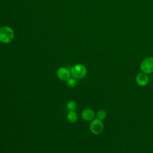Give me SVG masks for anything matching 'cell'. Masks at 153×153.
I'll use <instances>...</instances> for the list:
<instances>
[{
	"instance_id": "cell-1",
	"label": "cell",
	"mask_w": 153,
	"mask_h": 153,
	"mask_svg": "<svg viewBox=\"0 0 153 153\" xmlns=\"http://www.w3.org/2000/svg\"><path fill=\"white\" fill-rule=\"evenodd\" d=\"M14 38V30L9 26H2L0 28V41L8 44L11 42Z\"/></svg>"
},
{
	"instance_id": "cell-2",
	"label": "cell",
	"mask_w": 153,
	"mask_h": 153,
	"mask_svg": "<svg viewBox=\"0 0 153 153\" xmlns=\"http://www.w3.org/2000/svg\"><path fill=\"white\" fill-rule=\"evenodd\" d=\"M87 68L82 64H76L71 69V74L75 78H82L87 74Z\"/></svg>"
},
{
	"instance_id": "cell-3",
	"label": "cell",
	"mask_w": 153,
	"mask_h": 153,
	"mask_svg": "<svg viewBox=\"0 0 153 153\" xmlns=\"http://www.w3.org/2000/svg\"><path fill=\"white\" fill-rule=\"evenodd\" d=\"M140 71L146 74L153 72V57H147L145 58L140 65Z\"/></svg>"
},
{
	"instance_id": "cell-4",
	"label": "cell",
	"mask_w": 153,
	"mask_h": 153,
	"mask_svg": "<svg viewBox=\"0 0 153 153\" xmlns=\"http://www.w3.org/2000/svg\"><path fill=\"white\" fill-rule=\"evenodd\" d=\"M104 128V124L102 120L95 118L91 121L90 124V130L94 134H99Z\"/></svg>"
},
{
	"instance_id": "cell-5",
	"label": "cell",
	"mask_w": 153,
	"mask_h": 153,
	"mask_svg": "<svg viewBox=\"0 0 153 153\" xmlns=\"http://www.w3.org/2000/svg\"><path fill=\"white\" fill-rule=\"evenodd\" d=\"M71 72L65 67H61L57 71V76L62 81H67L71 78Z\"/></svg>"
},
{
	"instance_id": "cell-6",
	"label": "cell",
	"mask_w": 153,
	"mask_h": 153,
	"mask_svg": "<svg viewBox=\"0 0 153 153\" xmlns=\"http://www.w3.org/2000/svg\"><path fill=\"white\" fill-rule=\"evenodd\" d=\"M136 82L137 84L140 87L146 86L149 82V78L146 74L140 72L136 76Z\"/></svg>"
},
{
	"instance_id": "cell-7",
	"label": "cell",
	"mask_w": 153,
	"mask_h": 153,
	"mask_svg": "<svg viewBox=\"0 0 153 153\" xmlns=\"http://www.w3.org/2000/svg\"><path fill=\"white\" fill-rule=\"evenodd\" d=\"M81 117L82 118L87 121H91L94 119L95 113L93 110L90 108L84 109L81 112Z\"/></svg>"
},
{
	"instance_id": "cell-8",
	"label": "cell",
	"mask_w": 153,
	"mask_h": 153,
	"mask_svg": "<svg viewBox=\"0 0 153 153\" xmlns=\"http://www.w3.org/2000/svg\"><path fill=\"white\" fill-rule=\"evenodd\" d=\"M67 120L71 123H75L78 120L77 114L74 111H69L67 114Z\"/></svg>"
},
{
	"instance_id": "cell-9",
	"label": "cell",
	"mask_w": 153,
	"mask_h": 153,
	"mask_svg": "<svg viewBox=\"0 0 153 153\" xmlns=\"http://www.w3.org/2000/svg\"><path fill=\"white\" fill-rule=\"evenodd\" d=\"M96 117H97V118L100 120H105L106 117H107V113H106V111L104 109H100L97 112V114H96Z\"/></svg>"
},
{
	"instance_id": "cell-10",
	"label": "cell",
	"mask_w": 153,
	"mask_h": 153,
	"mask_svg": "<svg viewBox=\"0 0 153 153\" xmlns=\"http://www.w3.org/2000/svg\"><path fill=\"white\" fill-rule=\"evenodd\" d=\"M66 107L69 111H75L76 108V104L74 101H69L68 102Z\"/></svg>"
},
{
	"instance_id": "cell-11",
	"label": "cell",
	"mask_w": 153,
	"mask_h": 153,
	"mask_svg": "<svg viewBox=\"0 0 153 153\" xmlns=\"http://www.w3.org/2000/svg\"><path fill=\"white\" fill-rule=\"evenodd\" d=\"M66 83L68 87H74L76 85L77 81L75 78H70L69 79L66 81Z\"/></svg>"
}]
</instances>
